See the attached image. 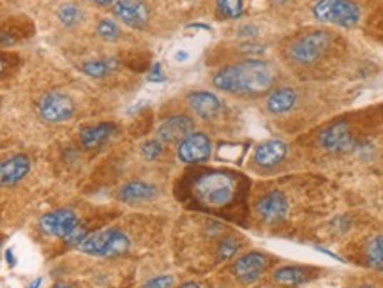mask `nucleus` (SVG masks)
<instances>
[{
  "mask_svg": "<svg viewBox=\"0 0 383 288\" xmlns=\"http://www.w3.org/2000/svg\"><path fill=\"white\" fill-rule=\"evenodd\" d=\"M214 87L233 94H263L274 83V73L267 62L244 61L240 64L223 68L214 76Z\"/></svg>",
  "mask_w": 383,
  "mask_h": 288,
  "instance_id": "nucleus-1",
  "label": "nucleus"
},
{
  "mask_svg": "<svg viewBox=\"0 0 383 288\" xmlns=\"http://www.w3.org/2000/svg\"><path fill=\"white\" fill-rule=\"evenodd\" d=\"M193 197L207 209H223L235 198L237 186L233 177L225 172H205L193 180Z\"/></svg>",
  "mask_w": 383,
  "mask_h": 288,
  "instance_id": "nucleus-2",
  "label": "nucleus"
},
{
  "mask_svg": "<svg viewBox=\"0 0 383 288\" xmlns=\"http://www.w3.org/2000/svg\"><path fill=\"white\" fill-rule=\"evenodd\" d=\"M129 246H131V241H129L124 232L110 228V230H101L87 235V239L78 246V250L92 254V257L113 258L124 254L129 250Z\"/></svg>",
  "mask_w": 383,
  "mask_h": 288,
  "instance_id": "nucleus-3",
  "label": "nucleus"
},
{
  "mask_svg": "<svg viewBox=\"0 0 383 288\" xmlns=\"http://www.w3.org/2000/svg\"><path fill=\"white\" fill-rule=\"evenodd\" d=\"M330 48V36L327 32L315 31L300 36L288 48L290 61L299 66H311L318 62Z\"/></svg>",
  "mask_w": 383,
  "mask_h": 288,
  "instance_id": "nucleus-4",
  "label": "nucleus"
},
{
  "mask_svg": "<svg viewBox=\"0 0 383 288\" xmlns=\"http://www.w3.org/2000/svg\"><path fill=\"white\" fill-rule=\"evenodd\" d=\"M316 20L323 24L353 27L360 20V9L352 0H318L313 7Z\"/></svg>",
  "mask_w": 383,
  "mask_h": 288,
  "instance_id": "nucleus-5",
  "label": "nucleus"
},
{
  "mask_svg": "<svg viewBox=\"0 0 383 288\" xmlns=\"http://www.w3.org/2000/svg\"><path fill=\"white\" fill-rule=\"evenodd\" d=\"M39 113L46 123L61 124L69 120L74 113V105L68 96L61 92H48L39 99Z\"/></svg>",
  "mask_w": 383,
  "mask_h": 288,
  "instance_id": "nucleus-6",
  "label": "nucleus"
},
{
  "mask_svg": "<svg viewBox=\"0 0 383 288\" xmlns=\"http://www.w3.org/2000/svg\"><path fill=\"white\" fill-rule=\"evenodd\" d=\"M39 225L46 234L55 235V237H68L71 232L80 227V217L71 209H58L44 214Z\"/></svg>",
  "mask_w": 383,
  "mask_h": 288,
  "instance_id": "nucleus-7",
  "label": "nucleus"
},
{
  "mask_svg": "<svg viewBox=\"0 0 383 288\" xmlns=\"http://www.w3.org/2000/svg\"><path fill=\"white\" fill-rule=\"evenodd\" d=\"M178 160L182 163H203L210 158V140L203 133H191L178 143Z\"/></svg>",
  "mask_w": 383,
  "mask_h": 288,
  "instance_id": "nucleus-8",
  "label": "nucleus"
},
{
  "mask_svg": "<svg viewBox=\"0 0 383 288\" xmlns=\"http://www.w3.org/2000/svg\"><path fill=\"white\" fill-rule=\"evenodd\" d=\"M269 265V258L265 254L252 251V253L244 254L239 260L233 264V274L240 279L242 283H252L262 276Z\"/></svg>",
  "mask_w": 383,
  "mask_h": 288,
  "instance_id": "nucleus-9",
  "label": "nucleus"
},
{
  "mask_svg": "<svg viewBox=\"0 0 383 288\" xmlns=\"http://www.w3.org/2000/svg\"><path fill=\"white\" fill-rule=\"evenodd\" d=\"M256 210L267 223H277L288 214V200L281 191H270L258 200Z\"/></svg>",
  "mask_w": 383,
  "mask_h": 288,
  "instance_id": "nucleus-10",
  "label": "nucleus"
},
{
  "mask_svg": "<svg viewBox=\"0 0 383 288\" xmlns=\"http://www.w3.org/2000/svg\"><path fill=\"white\" fill-rule=\"evenodd\" d=\"M115 14L128 27L136 31H141L148 21V11L143 0H118L115 6Z\"/></svg>",
  "mask_w": 383,
  "mask_h": 288,
  "instance_id": "nucleus-11",
  "label": "nucleus"
},
{
  "mask_svg": "<svg viewBox=\"0 0 383 288\" xmlns=\"http://www.w3.org/2000/svg\"><path fill=\"white\" fill-rule=\"evenodd\" d=\"M195 129L193 119L185 115H173L159 125L158 136L163 143H180L185 136H189Z\"/></svg>",
  "mask_w": 383,
  "mask_h": 288,
  "instance_id": "nucleus-12",
  "label": "nucleus"
},
{
  "mask_svg": "<svg viewBox=\"0 0 383 288\" xmlns=\"http://www.w3.org/2000/svg\"><path fill=\"white\" fill-rule=\"evenodd\" d=\"M320 145L327 150H334V153H341L347 150L352 145V138H349L348 124L337 123L332 124L330 128L323 129L318 136Z\"/></svg>",
  "mask_w": 383,
  "mask_h": 288,
  "instance_id": "nucleus-13",
  "label": "nucleus"
},
{
  "mask_svg": "<svg viewBox=\"0 0 383 288\" xmlns=\"http://www.w3.org/2000/svg\"><path fill=\"white\" fill-rule=\"evenodd\" d=\"M188 103L200 119L210 120L221 112V101L212 92H193V94L188 96Z\"/></svg>",
  "mask_w": 383,
  "mask_h": 288,
  "instance_id": "nucleus-14",
  "label": "nucleus"
},
{
  "mask_svg": "<svg viewBox=\"0 0 383 288\" xmlns=\"http://www.w3.org/2000/svg\"><path fill=\"white\" fill-rule=\"evenodd\" d=\"M286 156V143L279 142V140H269V142H263L256 147L255 150V163L262 168H272L281 163Z\"/></svg>",
  "mask_w": 383,
  "mask_h": 288,
  "instance_id": "nucleus-15",
  "label": "nucleus"
},
{
  "mask_svg": "<svg viewBox=\"0 0 383 288\" xmlns=\"http://www.w3.org/2000/svg\"><path fill=\"white\" fill-rule=\"evenodd\" d=\"M29 170H31V163H29L27 156L18 154V156L6 160L2 166H0V180H2V186L7 187L18 184L27 175Z\"/></svg>",
  "mask_w": 383,
  "mask_h": 288,
  "instance_id": "nucleus-16",
  "label": "nucleus"
},
{
  "mask_svg": "<svg viewBox=\"0 0 383 288\" xmlns=\"http://www.w3.org/2000/svg\"><path fill=\"white\" fill-rule=\"evenodd\" d=\"M117 125L111 123H101L94 125H87L80 131V142L85 149H94V147L103 145L113 136Z\"/></svg>",
  "mask_w": 383,
  "mask_h": 288,
  "instance_id": "nucleus-17",
  "label": "nucleus"
},
{
  "mask_svg": "<svg viewBox=\"0 0 383 288\" xmlns=\"http://www.w3.org/2000/svg\"><path fill=\"white\" fill-rule=\"evenodd\" d=\"M158 195L154 186L141 180H133V182L124 184L118 191V198L126 204H140V202H148Z\"/></svg>",
  "mask_w": 383,
  "mask_h": 288,
  "instance_id": "nucleus-18",
  "label": "nucleus"
},
{
  "mask_svg": "<svg viewBox=\"0 0 383 288\" xmlns=\"http://www.w3.org/2000/svg\"><path fill=\"white\" fill-rule=\"evenodd\" d=\"M297 103V92L290 87H282L274 91L270 98L267 99V108L274 115H281V113L290 112Z\"/></svg>",
  "mask_w": 383,
  "mask_h": 288,
  "instance_id": "nucleus-19",
  "label": "nucleus"
},
{
  "mask_svg": "<svg viewBox=\"0 0 383 288\" xmlns=\"http://www.w3.org/2000/svg\"><path fill=\"white\" fill-rule=\"evenodd\" d=\"M307 279H310V272L299 265H285L274 272V282L281 287H299Z\"/></svg>",
  "mask_w": 383,
  "mask_h": 288,
  "instance_id": "nucleus-20",
  "label": "nucleus"
},
{
  "mask_svg": "<svg viewBox=\"0 0 383 288\" xmlns=\"http://www.w3.org/2000/svg\"><path fill=\"white\" fill-rule=\"evenodd\" d=\"M115 68L113 61H87L81 64V71L92 78H101V76L110 75Z\"/></svg>",
  "mask_w": 383,
  "mask_h": 288,
  "instance_id": "nucleus-21",
  "label": "nucleus"
},
{
  "mask_svg": "<svg viewBox=\"0 0 383 288\" xmlns=\"http://www.w3.org/2000/svg\"><path fill=\"white\" fill-rule=\"evenodd\" d=\"M366 258L371 267L383 271V235H378L366 247Z\"/></svg>",
  "mask_w": 383,
  "mask_h": 288,
  "instance_id": "nucleus-22",
  "label": "nucleus"
},
{
  "mask_svg": "<svg viewBox=\"0 0 383 288\" xmlns=\"http://www.w3.org/2000/svg\"><path fill=\"white\" fill-rule=\"evenodd\" d=\"M58 20L66 25V27H73V25L80 24L81 21V9L76 6V4H64L61 6L57 13Z\"/></svg>",
  "mask_w": 383,
  "mask_h": 288,
  "instance_id": "nucleus-23",
  "label": "nucleus"
},
{
  "mask_svg": "<svg viewBox=\"0 0 383 288\" xmlns=\"http://www.w3.org/2000/svg\"><path fill=\"white\" fill-rule=\"evenodd\" d=\"M218 9L225 18H239L242 14V0H218Z\"/></svg>",
  "mask_w": 383,
  "mask_h": 288,
  "instance_id": "nucleus-24",
  "label": "nucleus"
},
{
  "mask_svg": "<svg viewBox=\"0 0 383 288\" xmlns=\"http://www.w3.org/2000/svg\"><path fill=\"white\" fill-rule=\"evenodd\" d=\"M98 36L105 41H115V39L121 36V31H118L117 24L111 20H103L101 24L98 25Z\"/></svg>",
  "mask_w": 383,
  "mask_h": 288,
  "instance_id": "nucleus-25",
  "label": "nucleus"
},
{
  "mask_svg": "<svg viewBox=\"0 0 383 288\" xmlns=\"http://www.w3.org/2000/svg\"><path fill=\"white\" fill-rule=\"evenodd\" d=\"M237 251H239V245H237L235 239H225L218 247V257L221 260H228V258L235 257Z\"/></svg>",
  "mask_w": 383,
  "mask_h": 288,
  "instance_id": "nucleus-26",
  "label": "nucleus"
},
{
  "mask_svg": "<svg viewBox=\"0 0 383 288\" xmlns=\"http://www.w3.org/2000/svg\"><path fill=\"white\" fill-rule=\"evenodd\" d=\"M163 153V142H155V140H150V142L143 143L141 145V156L145 160H155V158L161 156Z\"/></svg>",
  "mask_w": 383,
  "mask_h": 288,
  "instance_id": "nucleus-27",
  "label": "nucleus"
},
{
  "mask_svg": "<svg viewBox=\"0 0 383 288\" xmlns=\"http://www.w3.org/2000/svg\"><path fill=\"white\" fill-rule=\"evenodd\" d=\"M173 287V278L172 276H158V278H152L150 282L143 283L141 288H172Z\"/></svg>",
  "mask_w": 383,
  "mask_h": 288,
  "instance_id": "nucleus-28",
  "label": "nucleus"
},
{
  "mask_svg": "<svg viewBox=\"0 0 383 288\" xmlns=\"http://www.w3.org/2000/svg\"><path fill=\"white\" fill-rule=\"evenodd\" d=\"M148 80H150V82H163V80H165V75L161 73V66L154 64L150 75H148Z\"/></svg>",
  "mask_w": 383,
  "mask_h": 288,
  "instance_id": "nucleus-29",
  "label": "nucleus"
},
{
  "mask_svg": "<svg viewBox=\"0 0 383 288\" xmlns=\"http://www.w3.org/2000/svg\"><path fill=\"white\" fill-rule=\"evenodd\" d=\"M189 58V51L185 50H178L177 53H175V61L177 62H185Z\"/></svg>",
  "mask_w": 383,
  "mask_h": 288,
  "instance_id": "nucleus-30",
  "label": "nucleus"
},
{
  "mask_svg": "<svg viewBox=\"0 0 383 288\" xmlns=\"http://www.w3.org/2000/svg\"><path fill=\"white\" fill-rule=\"evenodd\" d=\"M6 257H7V264H9L11 267H13V265H14V257H13V251H7V253H6Z\"/></svg>",
  "mask_w": 383,
  "mask_h": 288,
  "instance_id": "nucleus-31",
  "label": "nucleus"
},
{
  "mask_svg": "<svg viewBox=\"0 0 383 288\" xmlns=\"http://www.w3.org/2000/svg\"><path fill=\"white\" fill-rule=\"evenodd\" d=\"M88 2H94V4H99V6H108V4L115 2V0H88Z\"/></svg>",
  "mask_w": 383,
  "mask_h": 288,
  "instance_id": "nucleus-32",
  "label": "nucleus"
},
{
  "mask_svg": "<svg viewBox=\"0 0 383 288\" xmlns=\"http://www.w3.org/2000/svg\"><path fill=\"white\" fill-rule=\"evenodd\" d=\"M39 285H41V278H37L32 283H29L27 288H39Z\"/></svg>",
  "mask_w": 383,
  "mask_h": 288,
  "instance_id": "nucleus-33",
  "label": "nucleus"
},
{
  "mask_svg": "<svg viewBox=\"0 0 383 288\" xmlns=\"http://www.w3.org/2000/svg\"><path fill=\"white\" fill-rule=\"evenodd\" d=\"M180 288H200V287L196 285V283H184Z\"/></svg>",
  "mask_w": 383,
  "mask_h": 288,
  "instance_id": "nucleus-34",
  "label": "nucleus"
},
{
  "mask_svg": "<svg viewBox=\"0 0 383 288\" xmlns=\"http://www.w3.org/2000/svg\"><path fill=\"white\" fill-rule=\"evenodd\" d=\"M53 288H69V287H66V285H57V287H53Z\"/></svg>",
  "mask_w": 383,
  "mask_h": 288,
  "instance_id": "nucleus-35",
  "label": "nucleus"
},
{
  "mask_svg": "<svg viewBox=\"0 0 383 288\" xmlns=\"http://www.w3.org/2000/svg\"><path fill=\"white\" fill-rule=\"evenodd\" d=\"M357 288H373V287H369V285H362V287H357Z\"/></svg>",
  "mask_w": 383,
  "mask_h": 288,
  "instance_id": "nucleus-36",
  "label": "nucleus"
},
{
  "mask_svg": "<svg viewBox=\"0 0 383 288\" xmlns=\"http://www.w3.org/2000/svg\"><path fill=\"white\" fill-rule=\"evenodd\" d=\"M276 2H277V4H285L286 0H276Z\"/></svg>",
  "mask_w": 383,
  "mask_h": 288,
  "instance_id": "nucleus-37",
  "label": "nucleus"
}]
</instances>
